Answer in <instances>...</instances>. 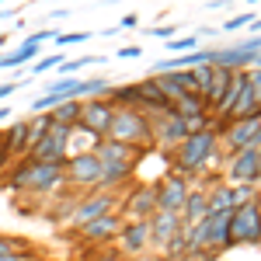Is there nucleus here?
<instances>
[{
	"label": "nucleus",
	"mask_w": 261,
	"mask_h": 261,
	"mask_svg": "<svg viewBox=\"0 0 261 261\" xmlns=\"http://www.w3.org/2000/svg\"><path fill=\"white\" fill-rule=\"evenodd\" d=\"M108 81H81V77H63V81L49 84V91L42 98L32 101V112H45V108H56L63 101H77L81 94H108Z\"/></svg>",
	"instance_id": "f257e3e1"
},
{
	"label": "nucleus",
	"mask_w": 261,
	"mask_h": 261,
	"mask_svg": "<svg viewBox=\"0 0 261 261\" xmlns=\"http://www.w3.org/2000/svg\"><path fill=\"white\" fill-rule=\"evenodd\" d=\"M60 181H63V164L28 161L11 174V185H14V188H28V192H49V188H56Z\"/></svg>",
	"instance_id": "f03ea898"
},
{
	"label": "nucleus",
	"mask_w": 261,
	"mask_h": 261,
	"mask_svg": "<svg viewBox=\"0 0 261 261\" xmlns=\"http://www.w3.org/2000/svg\"><path fill=\"white\" fill-rule=\"evenodd\" d=\"M73 136V125H63V122H53V129L42 136L28 153H32V161L39 164H60L63 153H66V140Z\"/></svg>",
	"instance_id": "7ed1b4c3"
},
{
	"label": "nucleus",
	"mask_w": 261,
	"mask_h": 261,
	"mask_svg": "<svg viewBox=\"0 0 261 261\" xmlns=\"http://www.w3.org/2000/svg\"><path fill=\"white\" fill-rule=\"evenodd\" d=\"M146 136H150V125L143 122V115H136V112H112V125H108V140L112 143L129 146V143H143Z\"/></svg>",
	"instance_id": "20e7f679"
},
{
	"label": "nucleus",
	"mask_w": 261,
	"mask_h": 261,
	"mask_svg": "<svg viewBox=\"0 0 261 261\" xmlns=\"http://www.w3.org/2000/svg\"><path fill=\"white\" fill-rule=\"evenodd\" d=\"M261 237V213L254 202H247L241 209H233L230 220V241H258Z\"/></svg>",
	"instance_id": "39448f33"
},
{
	"label": "nucleus",
	"mask_w": 261,
	"mask_h": 261,
	"mask_svg": "<svg viewBox=\"0 0 261 261\" xmlns=\"http://www.w3.org/2000/svg\"><path fill=\"white\" fill-rule=\"evenodd\" d=\"M66 178L73 181V185H98L101 181V161L94 150H87V153H73V161L66 167Z\"/></svg>",
	"instance_id": "423d86ee"
},
{
	"label": "nucleus",
	"mask_w": 261,
	"mask_h": 261,
	"mask_svg": "<svg viewBox=\"0 0 261 261\" xmlns=\"http://www.w3.org/2000/svg\"><path fill=\"white\" fill-rule=\"evenodd\" d=\"M213 157V133H195L185 140V153H181V167L185 171H195Z\"/></svg>",
	"instance_id": "0eeeda50"
},
{
	"label": "nucleus",
	"mask_w": 261,
	"mask_h": 261,
	"mask_svg": "<svg viewBox=\"0 0 261 261\" xmlns=\"http://www.w3.org/2000/svg\"><path fill=\"white\" fill-rule=\"evenodd\" d=\"M77 122H81L91 136H101V133H108V125H112V108L101 105V101L81 105V119H77Z\"/></svg>",
	"instance_id": "6e6552de"
},
{
	"label": "nucleus",
	"mask_w": 261,
	"mask_h": 261,
	"mask_svg": "<svg viewBox=\"0 0 261 261\" xmlns=\"http://www.w3.org/2000/svg\"><path fill=\"white\" fill-rule=\"evenodd\" d=\"M108 209H112V195H94V199H87L81 209H73V226H87V223L101 220V216H108Z\"/></svg>",
	"instance_id": "1a4fd4ad"
},
{
	"label": "nucleus",
	"mask_w": 261,
	"mask_h": 261,
	"mask_svg": "<svg viewBox=\"0 0 261 261\" xmlns=\"http://www.w3.org/2000/svg\"><path fill=\"white\" fill-rule=\"evenodd\" d=\"M153 202L161 205V213H178L181 205L188 202V195H185V181H181V178H171L161 192H157V199H153Z\"/></svg>",
	"instance_id": "9d476101"
},
{
	"label": "nucleus",
	"mask_w": 261,
	"mask_h": 261,
	"mask_svg": "<svg viewBox=\"0 0 261 261\" xmlns=\"http://www.w3.org/2000/svg\"><path fill=\"white\" fill-rule=\"evenodd\" d=\"M261 171H258V150H251V146H247V150H241V157H237V161H233V167H230V178L237 181V185H247V181H254L258 178Z\"/></svg>",
	"instance_id": "9b49d317"
},
{
	"label": "nucleus",
	"mask_w": 261,
	"mask_h": 261,
	"mask_svg": "<svg viewBox=\"0 0 261 261\" xmlns=\"http://www.w3.org/2000/svg\"><path fill=\"white\" fill-rule=\"evenodd\" d=\"M157 87H161L164 98H185L195 91V81H192V73H164Z\"/></svg>",
	"instance_id": "f8f14e48"
},
{
	"label": "nucleus",
	"mask_w": 261,
	"mask_h": 261,
	"mask_svg": "<svg viewBox=\"0 0 261 261\" xmlns=\"http://www.w3.org/2000/svg\"><path fill=\"white\" fill-rule=\"evenodd\" d=\"M258 133H261V115L258 119H244V122H237V125L230 129V143H233L237 150H247Z\"/></svg>",
	"instance_id": "ddd939ff"
},
{
	"label": "nucleus",
	"mask_w": 261,
	"mask_h": 261,
	"mask_svg": "<svg viewBox=\"0 0 261 261\" xmlns=\"http://www.w3.org/2000/svg\"><path fill=\"white\" fill-rule=\"evenodd\" d=\"M28 150V122H14L7 133H4V153H24Z\"/></svg>",
	"instance_id": "4468645a"
},
{
	"label": "nucleus",
	"mask_w": 261,
	"mask_h": 261,
	"mask_svg": "<svg viewBox=\"0 0 261 261\" xmlns=\"http://www.w3.org/2000/svg\"><path fill=\"white\" fill-rule=\"evenodd\" d=\"M115 230H119L115 216H101V220H94V223H87V226H81V233L87 237V241H108V237H115Z\"/></svg>",
	"instance_id": "2eb2a0df"
},
{
	"label": "nucleus",
	"mask_w": 261,
	"mask_h": 261,
	"mask_svg": "<svg viewBox=\"0 0 261 261\" xmlns=\"http://www.w3.org/2000/svg\"><path fill=\"white\" fill-rule=\"evenodd\" d=\"M233 84V73L230 70H223V66H213V84H209V91H205V98L209 101H216L220 105L223 94H226V87Z\"/></svg>",
	"instance_id": "dca6fc26"
},
{
	"label": "nucleus",
	"mask_w": 261,
	"mask_h": 261,
	"mask_svg": "<svg viewBox=\"0 0 261 261\" xmlns=\"http://www.w3.org/2000/svg\"><path fill=\"white\" fill-rule=\"evenodd\" d=\"M35 53H39V42H32V39H28L24 45H21V49L7 53V56H0V66H7V70H11V66H21V63H28V60H32Z\"/></svg>",
	"instance_id": "f3484780"
},
{
	"label": "nucleus",
	"mask_w": 261,
	"mask_h": 261,
	"mask_svg": "<svg viewBox=\"0 0 261 261\" xmlns=\"http://www.w3.org/2000/svg\"><path fill=\"white\" fill-rule=\"evenodd\" d=\"M254 108V91H251V73H241V98L233 105V115H251Z\"/></svg>",
	"instance_id": "a211bd4d"
},
{
	"label": "nucleus",
	"mask_w": 261,
	"mask_h": 261,
	"mask_svg": "<svg viewBox=\"0 0 261 261\" xmlns=\"http://www.w3.org/2000/svg\"><path fill=\"white\" fill-rule=\"evenodd\" d=\"M81 119V101H63L53 108V122H63V125H77Z\"/></svg>",
	"instance_id": "6ab92c4d"
},
{
	"label": "nucleus",
	"mask_w": 261,
	"mask_h": 261,
	"mask_svg": "<svg viewBox=\"0 0 261 261\" xmlns=\"http://www.w3.org/2000/svg\"><path fill=\"white\" fill-rule=\"evenodd\" d=\"M174 223H178V213H161V216L153 220V237H157V241H167V237L178 230Z\"/></svg>",
	"instance_id": "aec40b11"
},
{
	"label": "nucleus",
	"mask_w": 261,
	"mask_h": 261,
	"mask_svg": "<svg viewBox=\"0 0 261 261\" xmlns=\"http://www.w3.org/2000/svg\"><path fill=\"white\" fill-rule=\"evenodd\" d=\"M146 233H150V230H146V223H136V226H129V230L122 233V241H125L129 251H140L143 244H146Z\"/></svg>",
	"instance_id": "412c9836"
},
{
	"label": "nucleus",
	"mask_w": 261,
	"mask_h": 261,
	"mask_svg": "<svg viewBox=\"0 0 261 261\" xmlns=\"http://www.w3.org/2000/svg\"><path fill=\"white\" fill-rule=\"evenodd\" d=\"M237 98H241V77H233V84L226 87V94H223V101H220V112H233Z\"/></svg>",
	"instance_id": "4be33fe9"
},
{
	"label": "nucleus",
	"mask_w": 261,
	"mask_h": 261,
	"mask_svg": "<svg viewBox=\"0 0 261 261\" xmlns=\"http://www.w3.org/2000/svg\"><path fill=\"white\" fill-rule=\"evenodd\" d=\"M192 81H195V91H209V84H213V66H195L192 70Z\"/></svg>",
	"instance_id": "5701e85b"
},
{
	"label": "nucleus",
	"mask_w": 261,
	"mask_h": 261,
	"mask_svg": "<svg viewBox=\"0 0 261 261\" xmlns=\"http://www.w3.org/2000/svg\"><path fill=\"white\" fill-rule=\"evenodd\" d=\"M178 108L181 112H188V119H195V115H202V101L192 98V94H185V98H178Z\"/></svg>",
	"instance_id": "b1692460"
},
{
	"label": "nucleus",
	"mask_w": 261,
	"mask_h": 261,
	"mask_svg": "<svg viewBox=\"0 0 261 261\" xmlns=\"http://www.w3.org/2000/svg\"><path fill=\"white\" fill-rule=\"evenodd\" d=\"M60 60L63 56H45V60L35 63V73H49V70H60Z\"/></svg>",
	"instance_id": "393cba45"
},
{
	"label": "nucleus",
	"mask_w": 261,
	"mask_h": 261,
	"mask_svg": "<svg viewBox=\"0 0 261 261\" xmlns=\"http://www.w3.org/2000/svg\"><path fill=\"white\" fill-rule=\"evenodd\" d=\"M150 205H157V202H153V195H150V192H140V195H136V202H133V213H146Z\"/></svg>",
	"instance_id": "a878e982"
},
{
	"label": "nucleus",
	"mask_w": 261,
	"mask_h": 261,
	"mask_svg": "<svg viewBox=\"0 0 261 261\" xmlns=\"http://www.w3.org/2000/svg\"><path fill=\"white\" fill-rule=\"evenodd\" d=\"M21 251V244L18 241H7V237H0V258H4V254H18Z\"/></svg>",
	"instance_id": "bb28decb"
},
{
	"label": "nucleus",
	"mask_w": 261,
	"mask_h": 261,
	"mask_svg": "<svg viewBox=\"0 0 261 261\" xmlns=\"http://www.w3.org/2000/svg\"><path fill=\"white\" fill-rule=\"evenodd\" d=\"M84 39H87V32H73V35H60L56 42L60 45H73V42H84Z\"/></svg>",
	"instance_id": "cd10ccee"
},
{
	"label": "nucleus",
	"mask_w": 261,
	"mask_h": 261,
	"mask_svg": "<svg viewBox=\"0 0 261 261\" xmlns=\"http://www.w3.org/2000/svg\"><path fill=\"white\" fill-rule=\"evenodd\" d=\"M251 91H254V101L261 105V70H254V73H251Z\"/></svg>",
	"instance_id": "c85d7f7f"
},
{
	"label": "nucleus",
	"mask_w": 261,
	"mask_h": 261,
	"mask_svg": "<svg viewBox=\"0 0 261 261\" xmlns=\"http://www.w3.org/2000/svg\"><path fill=\"white\" fill-rule=\"evenodd\" d=\"M171 49H195V39H171Z\"/></svg>",
	"instance_id": "c756f323"
},
{
	"label": "nucleus",
	"mask_w": 261,
	"mask_h": 261,
	"mask_svg": "<svg viewBox=\"0 0 261 261\" xmlns=\"http://www.w3.org/2000/svg\"><path fill=\"white\" fill-rule=\"evenodd\" d=\"M18 87H21L18 81H14V84H0V101H7L11 94H14V91H18Z\"/></svg>",
	"instance_id": "7c9ffc66"
},
{
	"label": "nucleus",
	"mask_w": 261,
	"mask_h": 261,
	"mask_svg": "<svg viewBox=\"0 0 261 261\" xmlns=\"http://www.w3.org/2000/svg\"><path fill=\"white\" fill-rule=\"evenodd\" d=\"M251 21H254L251 14H241V18H230V21H226V28H241V24H251Z\"/></svg>",
	"instance_id": "2f4dec72"
},
{
	"label": "nucleus",
	"mask_w": 261,
	"mask_h": 261,
	"mask_svg": "<svg viewBox=\"0 0 261 261\" xmlns=\"http://www.w3.org/2000/svg\"><path fill=\"white\" fill-rule=\"evenodd\" d=\"M140 53H143L140 45H125V49H122L119 56H122V60H129V56H133V60H136V56H140Z\"/></svg>",
	"instance_id": "473e14b6"
},
{
	"label": "nucleus",
	"mask_w": 261,
	"mask_h": 261,
	"mask_svg": "<svg viewBox=\"0 0 261 261\" xmlns=\"http://www.w3.org/2000/svg\"><path fill=\"white\" fill-rule=\"evenodd\" d=\"M14 14H18V11H11V7H0V21H4V18H14Z\"/></svg>",
	"instance_id": "72a5a7b5"
},
{
	"label": "nucleus",
	"mask_w": 261,
	"mask_h": 261,
	"mask_svg": "<svg viewBox=\"0 0 261 261\" xmlns=\"http://www.w3.org/2000/svg\"><path fill=\"white\" fill-rule=\"evenodd\" d=\"M0 261H28V258H24V254H4Z\"/></svg>",
	"instance_id": "f704fd0d"
},
{
	"label": "nucleus",
	"mask_w": 261,
	"mask_h": 261,
	"mask_svg": "<svg viewBox=\"0 0 261 261\" xmlns=\"http://www.w3.org/2000/svg\"><path fill=\"white\" fill-rule=\"evenodd\" d=\"M7 115H11V108H7V105H0V119H7Z\"/></svg>",
	"instance_id": "c9c22d12"
},
{
	"label": "nucleus",
	"mask_w": 261,
	"mask_h": 261,
	"mask_svg": "<svg viewBox=\"0 0 261 261\" xmlns=\"http://www.w3.org/2000/svg\"><path fill=\"white\" fill-rule=\"evenodd\" d=\"M4 157H7V153H4V133H0V164H4Z\"/></svg>",
	"instance_id": "e433bc0d"
},
{
	"label": "nucleus",
	"mask_w": 261,
	"mask_h": 261,
	"mask_svg": "<svg viewBox=\"0 0 261 261\" xmlns=\"http://www.w3.org/2000/svg\"><path fill=\"white\" fill-rule=\"evenodd\" d=\"M258 171H261V150H258Z\"/></svg>",
	"instance_id": "4c0bfd02"
}]
</instances>
